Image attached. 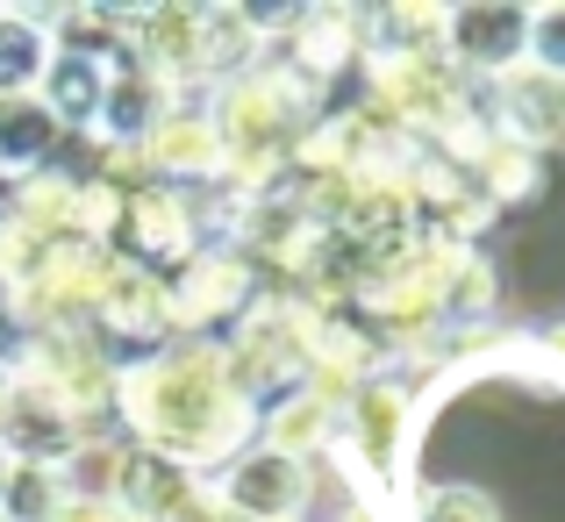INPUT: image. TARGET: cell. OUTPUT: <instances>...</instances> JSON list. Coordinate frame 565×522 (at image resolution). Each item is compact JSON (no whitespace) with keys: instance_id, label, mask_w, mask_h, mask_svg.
Here are the masks:
<instances>
[{"instance_id":"cell-1","label":"cell","mask_w":565,"mask_h":522,"mask_svg":"<svg viewBox=\"0 0 565 522\" xmlns=\"http://www.w3.org/2000/svg\"><path fill=\"white\" fill-rule=\"evenodd\" d=\"M122 408L143 429V444L158 458H172V466L236 451L250 437V423H258L250 394L230 372V351H215V344H180V351L151 358V365H137L122 380Z\"/></svg>"},{"instance_id":"cell-2","label":"cell","mask_w":565,"mask_h":522,"mask_svg":"<svg viewBox=\"0 0 565 522\" xmlns=\"http://www.w3.org/2000/svg\"><path fill=\"white\" fill-rule=\"evenodd\" d=\"M287 79H273V72H244V79L222 86V108L207 115L215 122V143H222V166L258 179L273 166L279 151H287L294 137V108H287Z\"/></svg>"},{"instance_id":"cell-3","label":"cell","mask_w":565,"mask_h":522,"mask_svg":"<svg viewBox=\"0 0 565 522\" xmlns=\"http://www.w3.org/2000/svg\"><path fill=\"white\" fill-rule=\"evenodd\" d=\"M308 487H316V472H308V458H287V451H244L230 472V487H222V515L236 522H294L308 509Z\"/></svg>"},{"instance_id":"cell-4","label":"cell","mask_w":565,"mask_h":522,"mask_svg":"<svg viewBox=\"0 0 565 522\" xmlns=\"http://www.w3.org/2000/svg\"><path fill=\"white\" fill-rule=\"evenodd\" d=\"M501 137L515 151H558L565 143V79L537 65L501 72Z\"/></svg>"},{"instance_id":"cell-5","label":"cell","mask_w":565,"mask_h":522,"mask_svg":"<svg viewBox=\"0 0 565 522\" xmlns=\"http://www.w3.org/2000/svg\"><path fill=\"white\" fill-rule=\"evenodd\" d=\"M523 29H530V8H458V14H444L451 57L472 65V72H515L523 65Z\"/></svg>"},{"instance_id":"cell-6","label":"cell","mask_w":565,"mask_h":522,"mask_svg":"<svg viewBox=\"0 0 565 522\" xmlns=\"http://www.w3.org/2000/svg\"><path fill=\"white\" fill-rule=\"evenodd\" d=\"M94 316L115 337H158V330H172V287L151 265H108V287H100Z\"/></svg>"},{"instance_id":"cell-7","label":"cell","mask_w":565,"mask_h":522,"mask_svg":"<svg viewBox=\"0 0 565 522\" xmlns=\"http://www.w3.org/2000/svg\"><path fill=\"white\" fill-rule=\"evenodd\" d=\"M143 158H151L166 179H207L222 172V143H215V122H207L201 108H172L151 122V137H143Z\"/></svg>"},{"instance_id":"cell-8","label":"cell","mask_w":565,"mask_h":522,"mask_svg":"<svg viewBox=\"0 0 565 522\" xmlns=\"http://www.w3.org/2000/svg\"><path fill=\"white\" fill-rule=\"evenodd\" d=\"M100 94H108V65H100V51H57L51 65H43V108L57 115V129H65V122H94Z\"/></svg>"},{"instance_id":"cell-9","label":"cell","mask_w":565,"mask_h":522,"mask_svg":"<svg viewBox=\"0 0 565 522\" xmlns=\"http://www.w3.org/2000/svg\"><path fill=\"white\" fill-rule=\"evenodd\" d=\"M172 287V322H207L230 316L236 301H250V273L236 258H201L186 279H166Z\"/></svg>"},{"instance_id":"cell-10","label":"cell","mask_w":565,"mask_h":522,"mask_svg":"<svg viewBox=\"0 0 565 522\" xmlns=\"http://www.w3.org/2000/svg\"><path fill=\"white\" fill-rule=\"evenodd\" d=\"M401 423H408V394H401V386L373 380V386H359V394H351V429H359V451L373 458L380 472L394 466V451H401Z\"/></svg>"},{"instance_id":"cell-11","label":"cell","mask_w":565,"mask_h":522,"mask_svg":"<svg viewBox=\"0 0 565 522\" xmlns=\"http://www.w3.org/2000/svg\"><path fill=\"white\" fill-rule=\"evenodd\" d=\"M57 143V115L43 100H0V172H29L43 166V151Z\"/></svg>"},{"instance_id":"cell-12","label":"cell","mask_w":565,"mask_h":522,"mask_svg":"<svg viewBox=\"0 0 565 522\" xmlns=\"http://www.w3.org/2000/svg\"><path fill=\"white\" fill-rule=\"evenodd\" d=\"M51 65V43L29 14H0V100H22Z\"/></svg>"},{"instance_id":"cell-13","label":"cell","mask_w":565,"mask_h":522,"mask_svg":"<svg viewBox=\"0 0 565 522\" xmlns=\"http://www.w3.org/2000/svg\"><path fill=\"white\" fill-rule=\"evenodd\" d=\"M65 501H72V487L57 480L51 466H14L8 494H0V515H8V522H57Z\"/></svg>"},{"instance_id":"cell-14","label":"cell","mask_w":565,"mask_h":522,"mask_svg":"<svg viewBox=\"0 0 565 522\" xmlns=\"http://www.w3.org/2000/svg\"><path fill=\"white\" fill-rule=\"evenodd\" d=\"M523 65L565 79V8H530V29H523Z\"/></svg>"},{"instance_id":"cell-15","label":"cell","mask_w":565,"mask_h":522,"mask_svg":"<svg viewBox=\"0 0 565 522\" xmlns=\"http://www.w3.org/2000/svg\"><path fill=\"white\" fill-rule=\"evenodd\" d=\"M423 522H501V515H494V501L472 494V487H444V494L423 501Z\"/></svg>"},{"instance_id":"cell-16","label":"cell","mask_w":565,"mask_h":522,"mask_svg":"<svg viewBox=\"0 0 565 522\" xmlns=\"http://www.w3.org/2000/svg\"><path fill=\"white\" fill-rule=\"evenodd\" d=\"M57 522H129V515L115 509V501H65V509H57Z\"/></svg>"},{"instance_id":"cell-17","label":"cell","mask_w":565,"mask_h":522,"mask_svg":"<svg viewBox=\"0 0 565 522\" xmlns=\"http://www.w3.org/2000/svg\"><path fill=\"white\" fill-rule=\"evenodd\" d=\"M8 472H14V458H8V451H0V494H8Z\"/></svg>"},{"instance_id":"cell-18","label":"cell","mask_w":565,"mask_h":522,"mask_svg":"<svg viewBox=\"0 0 565 522\" xmlns=\"http://www.w3.org/2000/svg\"><path fill=\"white\" fill-rule=\"evenodd\" d=\"M0 415H8V386H0Z\"/></svg>"},{"instance_id":"cell-19","label":"cell","mask_w":565,"mask_h":522,"mask_svg":"<svg viewBox=\"0 0 565 522\" xmlns=\"http://www.w3.org/2000/svg\"><path fill=\"white\" fill-rule=\"evenodd\" d=\"M0 522H8V515H0Z\"/></svg>"}]
</instances>
